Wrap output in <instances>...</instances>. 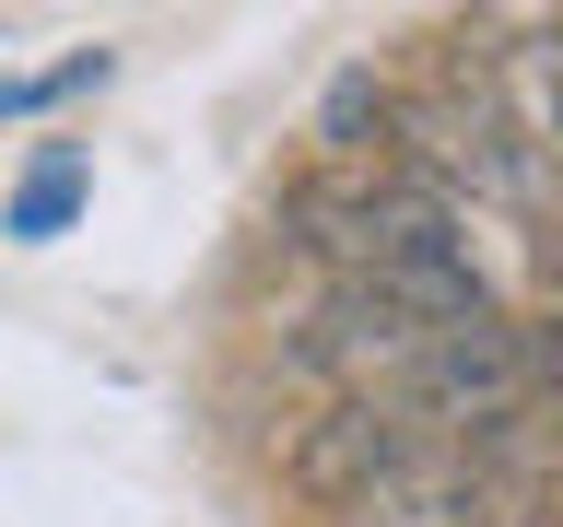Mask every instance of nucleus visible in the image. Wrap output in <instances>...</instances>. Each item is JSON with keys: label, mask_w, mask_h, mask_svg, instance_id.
Instances as JSON below:
<instances>
[{"label": "nucleus", "mask_w": 563, "mask_h": 527, "mask_svg": "<svg viewBox=\"0 0 563 527\" xmlns=\"http://www.w3.org/2000/svg\"><path fill=\"white\" fill-rule=\"evenodd\" d=\"M411 446H434V422H422L411 399H329V411L294 434V492H306L317 516L341 527V516H352V504H364V492H376Z\"/></svg>", "instance_id": "nucleus-1"}, {"label": "nucleus", "mask_w": 563, "mask_h": 527, "mask_svg": "<svg viewBox=\"0 0 563 527\" xmlns=\"http://www.w3.org/2000/svg\"><path fill=\"white\" fill-rule=\"evenodd\" d=\"M387 141H399V94H387L376 70H341L317 94V153L329 165H387Z\"/></svg>", "instance_id": "nucleus-2"}, {"label": "nucleus", "mask_w": 563, "mask_h": 527, "mask_svg": "<svg viewBox=\"0 0 563 527\" xmlns=\"http://www.w3.org/2000/svg\"><path fill=\"white\" fill-rule=\"evenodd\" d=\"M95 200V165L70 153V141H47L24 165V188H12V211H0V235H24V246H47V235H70V211Z\"/></svg>", "instance_id": "nucleus-3"}, {"label": "nucleus", "mask_w": 563, "mask_h": 527, "mask_svg": "<svg viewBox=\"0 0 563 527\" xmlns=\"http://www.w3.org/2000/svg\"><path fill=\"white\" fill-rule=\"evenodd\" d=\"M517 351H528L540 411H563V305H528V316H517Z\"/></svg>", "instance_id": "nucleus-4"}, {"label": "nucleus", "mask_w": 563, "mask_h": 527, "mask_svg": "<svg viewBox=\"0 0 563 527\" xmlns=\"http://www.w3.org/2000/svg\"><path fill=\"white\" fill-rule=\"evenodd\" d=\"M82 82H106V47H95V59H59V70H35V82H0V117H35V105L82 94Z\"/></svg>", "instance_id": "nucleus-5"}, {"label": "nucleus", "mask_w": 563, "mask_h": 527, "mask_svg": "<svg viewBox=\"0 0 563 527\" xmlns=\"http://www.w3.org/2000/svg\"><path fill=\"white\" fill-rule=\"evenodd\" d=\"M517 527H552V516H517Z\"/></svg>", "instance_id": "nucleus-6"}, {"label": "nucleus", "mask_w": 563, "mask_h": 527, "mask_svg": "<svg viewBox=\"0 0 563 527\" xmlns=\"http://www.w3.org/2000/svg\"><path fill=\"white\" fill-rule=\"evenodd\" d=\"M552 527H563V504H552Z\"/></svg>", "instance_id": "nucleus-7"}]
</instances>
